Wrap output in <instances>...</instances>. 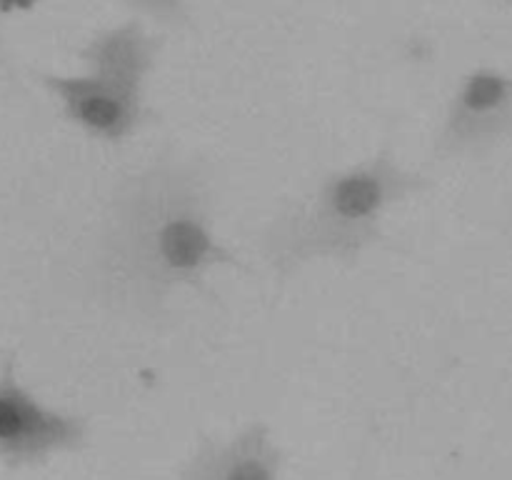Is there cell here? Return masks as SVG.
Instances as JSON below:
<instances>
[{
    "label": "cell",
    "instance_id": "6da1fadb",
    "mask_svg": "<svg viewBox=\"0 0 512 480\" xmlns=\"http://www.w3.org/2000/svg\"><path fill=\"white\" fill-rule=\"evenodd\" d=\"M245 268L215 238L198 168L158 160L120 185L98 260L110 300L160 315L178 288H198L213 268Z\"/></svg>",
    "mask_w": 512,
    "mask_h": 480
},
{
    "label": "cell",
    "instance_id": "7a4b0ae2",
    "mask_svg": "<svg viewBox=\"0 0 512 480\" xmlns=\"http://www.w3.org/2000/svg\"><path fill=\"white\" fill-rule=\"evenodd\" d=\"M430 185L385 145L363 163L325 175L313 198L283 210L263 233L265 260L283 278L315 260L358 263L383 238V215Z\"/></svg>",
    "mask_w": 512,
    "mask_h": 480
},
{
    "label": "cell",
    "instance_id": "3957f363",
    "mask_svg": "<svg viewBox=\"0 0 512 480\" xmlns=\"http://www.w3.org/2000/svg\"><path fill=\"white\" fill-rule=\"evenodd\" d=\"M85 440L88 423L80 415L40 403L18 383L15 355H5L0 365V463L30 468L58 453L83 448Z\"/></svg>",
    "mask_w": 512,
    "mask_h": 480
},
{
    "label": "cell",
    "instance_id": "277c9868",
    "mask_svg": "<svg viewBox=\"0 0 512 480\" xmlns=\"http://www.w3.org/2000/svg\"><path fill=\"white\" fill-rule=\"evenodd\" d=\"M512 138V73L478 65L460 78L443 125L435 135V155L443 160L480 158Z\"/></svg>",
    "mask_w": 512,
    "mask_h": 480
},
{
    "label": "cell",
    "instance_id": "5b68a950",
    "mask_svg": "<svg viewBox=\"0 0 512 480\" xmlns=\"http://www.w3.org/2000/svg\"><path fill=\"white\" fill-rule=\"evenodd\" d=\"M38 78L55 95L65 118L100 143H123L153 115L145 108L143 93L120 88L90 73H43Z\"/></svg>",
    "mask_w": 512,
    "mask_h": 480
},
{
    "label": "cell",
    "instance_id": "8992f818",
    "mask_svg": "<svg viewBox=\"0 0 512 480\" xmlns=\"http://www.w3.org/2000/svg\"><path fill=\"white\" fill-rule=\"evenodd\" d=\"M283 450L270 425L253 420L230 438H203L180 468V480H280Z\"/></svg>",
    "mask_w": 512,
    "mask_h": 480
},
{
    "label": "cell",
    "instance_id": "52a82bcc",
    "mask_svg": "<svg viewBox=\"0 0 512 480\" xmlns=\"http://www.w3.org/2000/svg\"><path fill=\"white\" fill-rule=\"evenodd\" d=\"M160 43L163 40L148 33L138 18H130L90 35L88 43L78 50V58L95 78L143 93L145 80L158 63Z\"/></svg>",
    "mask_w": 512,
    "mask_h": 480
},
{
    "label": "cell",
    "instance_id": "ba28073f",
    "mask_svg": "<svg viewBox=\"0 0 512 480\" xmlns=\"http://www.w3.org/2000/svg\"><path fill=\"white\" fill-rule=\"evenodd\" d=\"M135 13L145 15L153 23L165 25V28H190L193 13H190L188 0H123Z\"/></svg>",
    "mask_w": 512,
    "mask_h": 480
},
{
    "label": "cell",
    "instance_id": "9c48e42d",
    "mask_svg": "<svg viewBox=\"0 0 512 480\" xmlns=\"http://www.w3.org/2000/svg\"><path fill=\"white\" fill-rule=\"evenodd\" d=\"M43 0H0V15H13V13H28L35 10Z\"/></svg>",
    "mask_w": 512,
    "mask_h": 480
},
{
    "label": "cell",
    "instance_id": "30bf717a",
    "mask_svg": "<svg viewBox=\"0 0 512 480\" xmlns=\"http://www.w3.org/2000/svg\"><path fill=\"white\" fill-rule=\"evenodd\" d=\"M508 3H512V0H508Z\"/></svg>",
    "mask_w": 512,
    "mask_h": 480
}]
</instances>
